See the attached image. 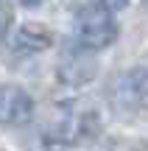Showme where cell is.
Segmentation results:
<instances>
[{
    "instance_id": "8",
    "label": "cell",
    "mask_w": 148,
    "mask_h": 151,
    "mask_svg": "<svg viewBox=\"0 0 148 151\" xmlns=\"http://www.w3.org/2000/svg\"><path fill=\"white\" fill-rule=\"evenodd\" d=\"M145 6H148V0H145Z\"/></svg>"
},
{
    "instance_id": "6",
    "label": "cell",
    "mask_w": 148,
    "mask_h": 151,
    "mask_svg": "<svg viewBox=\"0 0 148 151\" xmlns=\"http://www.w3.org/2000/svg\"><path fill=\"white\" fill-rule=\"evenodd\" d=\"M129 0H95V6H101V9H106V11H117V9H123Z\"/></svg>"
},
{
    "instance_id": "2",
    "label": "cell",
    "mask_w": 148,
    "mask_h": 151,
    "mask_svg": "<svg viewBox=\"0 0 148 151\" xmlns=\"http://www.w3.org/2000/svg\"><path fill=\"white\" fill-rule=\"evenodd\" d=\"M34 115V101L25 90L14 84H0V123L3 126H22Z\"/></svg>"
},
{
    "instance_id": "5",
    "label": "cell",
    "mask_w": 148,
    "mask_h": 151,
    "mask_svg": "<svg viewBox=\"0 0 148 151\" xmlns=\"http://www.w3.org/2000/svg\"><path fill=\"white\" fill-rule=\"evenodd\" d=\"M9 25H11V6L6 0H0V37H6Z\"/></svg>"
},
{
    "instance_id": "3",
    "label": "cell",
    "mask_w": 148,
    "mask_h": 151,
    "mask_svg": "<svg viewBox=\"0 0 148 151\" xmlns=\"http://www.w3.org/2000/svg\"><path fill=\"white\" fill-rule=\"evenodd\" d=\"M120 87H123V95H126L129 104H134V106H148V67L129 73Z\"/></svg>"
},
{
    "instance_id": "4",
    "label": "cell",
    "mask_w": 148,
    "mask_h": 151,
    "mask_svg": "<svg viewBox=\"0 0 148 151\" xmlns=\"http://www.w3.org/2000/svg\"><path fill=\"white\" fill-rule=\"evenodd\" d=\"M14 45L20 50H45L50 45V34L42 25H25V28H20Z\"/></svg>"
},
{
    "instance_id": "1",
    "label": "cell",
    "mask_w": 148,
    "mask_h": 151,
    "mask_svg": "<svg viewBox=\"0 0 148 151\" xmlns=\"http://www.w3.org/2000/svg\"><path fill=\"white\" fill-rule=\"evenodd\" d=\"M76 42L84 50H101L109 48L117 39V22L101 6H84L76 14Z\"/></svg>"
},
{
    "instance_id": "7",
    "label": "cell",
    "mask_w": 148,
    "mask_h": 151,
    "mask_svg": "<svg viewBox=\"0 0 148 151\" xmlns=\"http://www.w3.org/2000/svg\"><path fill=\"white\" fill-rule=\"evenodd\" d=\"M22 3H25V6H39L42 0H22Z\"/></svg>"
}]
</instances>
